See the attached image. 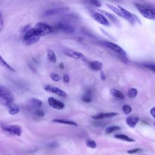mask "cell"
<instances>
[{
	"label": "cell",
	"mask_w": 155,
	"mask_h": 155,
	"mask_svg": "<svg viewBox=\"0 0 155 155\" xmlns=\"http://www.w3.org/2000/svg\"><path fill=\"white\" fill-rule=\"evenodd\" d=\"M138 122H139V117L137 116H128L126 119V122L127 125L131 128H134Z\"/></svg>",
	"instance_id": "ac0fdd59"
},
{
	"label": "cell",
	"mask_w": 155,
	"mask_h": 155,
	"mask_svg": "<svg viewBox=\"0 0 155 155\" xmlns=\"http://www.w3.org/2000/svg\"><path fill=\"white\" fill-rule=\"evenodd\" d=\"M118 113H114V112H110V113H97L95 115L91 116V117L95 120H100L107 117H112L116 115H117Z\"/></svg>",
	"instance_id": "2e32d148"
},
{
	"label": "cell",
	"mask_w": 155,
	"mask_h": 155,
	"mask_svg": "<svg viewBox=\"0 0 155 155\" xmlns=\"http://www.w3.org/2000/svg\"><path fill=\"white\" fill-rule=\"evenodd\" d=\"M41 36L39 34L35 27H31L29 25H26L23 30L22 40L27 45L34 44L39 41Z\"/></svg>",
	"instance_id": "6da1fadb"
},
{
	"label": "cell",
	"mask_w": 155,
	"mask_h": 155,
	"mask_svg": "<svg viewBox=\"0 0 155 155\" xmlns=\"http://www.w3.org/2000/svg\"><path fill=\"white\" fill-rule=\"evenodd\" d=\"M101 78L102 81H105L106 80V75L103 71L101 72Z\"/></svg>",
	"instance_id": "74e56055"
},
{
	"label": "cell",
	"mask_w": 155,
	"mask_h": 155,
	"mask_svg": "<svg viewBox=\"0 0 155 155\" xmlns=\"http://www.w3.org/2000/svg\"><path fill=\"white\" fill-rule=\"evenodd\" d=\"M0 65L11 71H15V70L0 55Z\"/></svg>",
	"instance_id": "d4e9b609"
},
{
	"label": "cell",
	"mask_w": 155,
	"mask_h": 155,
	"mask_svg": "<svg viewBox=\"0 0 155 155\" xmlns=\"http://www.w3.org/2000/svg\"><path fill=\"white\" fill-rule=\"evenodd\" d=\"M106 5L108 7V8H109L110 10H111V11H113L114 13H116L120 17L124 18V15L123 12L121 11V10L118 7H116V6H114V5L109 4H107Z\"/></svg>",
	"instance_id": "ffe728a7"
},
{
	"label": "cell",
	"mask_w": 155,
	"mask_h": 155,
	"mask_svg": "<svg viewBox=\"0 0 155 155\" xmlns=\"http://www.w3.org/2000/svg\"><path fill=\"white\" fill-rule=\"evenodd\" d=\"M117 7L123 12V13L124 15V19L127 20L130 24L133 25L136 23H139V24L141 23L139 18L136 15H135L134 14H133V13L130 12L129 11L127 10L126 9H125L124 8H123L121 6H117Z\"/></svg>",
	"instance_id": "ba28073f"
},
{
	"label": "cell",
	"mask_w": 155,
	"mask_h": 155,
	"mask_svg": "<svg viewBox=\"0 0 155 155\" xmlns=\"http://www.w3.org/2000/svg\"><path fill=\"white\" fill-rule=\"evenodd\" d=\"M34 27L41 36L47 35L53 32L51 26L49 25L46 23H43V22L37 23Z\"/></svg>",
	"instance_id": "52a82bcc"
},
{
	"label": "cell",
	"mask_w": 155,
	"mask_h": 155,
	"mask_svg": "<svg viewBox=\"0 0 155 155\" xmlns=\"http://www.w3.org/2000/svg\"><path fill=\"white\" fill-rule=\"evenodd\" d=\"M53 31L54 30H60L65 33L71 34L74 31V28L70 24L66 22H59L54 27H52Z\"/></svg>",
	"instance_id": "8992f818"
},
{
	"label": "cell",
	"mask_w": 155,
	"mask_h": 155,
	"mask_svg": "<svg viewBox=\"0 0 155 155\" xmlns=\"http://www.w3.org/2000/svg\"><path fill=\"white\" fill-rule=\"evenodd\" d=\"M114 137L117 139H120V140H122L124 141H127V142H135V140L133 138H131L130 137H128V136L125 135V134H115L114 136Z\"/></svg>",
	"instance_id": "603a6c76"
},
{
	"label": "cell",
	"mask_w": 155,
	"mask_h": 155,
	"mask_svg": "<svg viewBox=\"0 0 155 155\" xmlns=\"http://www.w3.org/2000/svg\"><path fill=\"white\" fill-rule=\"evenodd\" d=\"M92 17L96 21H97V22H99L102 25H104L105 26L110 25V22L107 19V18L101 13L93 12L92 13Z\"/></svg>",
	"instance_id": "7c38bea8"
},
{
	"label": "cell",
	"mask_w": 155,
	"mask_h": 155,
	"mask_svg": "<svg viewBox=\"0 0 155 155\" xmlns=\"http://www.w3.org/2000/svg\"><path fill=\"white\" fill-rule=\"evenodd\" d=\"M50 78H51L53 81H55V82H58V81H59L61 80V76H60L58 74H57V73H51L50 74Z\"/></svg>",
	"instance_id": "f1b7e54d"
},
{
	"label": "cell",
	"mask_w": 155,
	"mask_h": 155,
	"mask_svg": "<svg viewBox=\"0 0 155 155\" xmlns=\"http://www.w3.org/2000/svg\"><path fill=\"white\" fill-rule=\"evenodd\" d=\"M13 93L4 86L0 85V104L6 106L8 103L14 101Z\"/></svg>",
	"instance_id": "7a4b0ae2"
},
{
	"label": "cell",
	"mask_w": 155,
	"mask_h": 155,
	"mask_svg": "<svg viewBox=\"0 0 155 155\" xmlns=\"http://www.w3.org/2000/svg\"><path fill=\"white\" fill-rule=\"evenodd\" d=\"M89 67L94 71H99L102 68V63L98 61H93L89 63Z\"/></svg>",
	"instance_id": "d6986e66"
},
{
	"label": "cell",
	"mask_w": 155,
	"mask_h": 155,
	"mask_svg": "<svg viewBox=\"0 0 155 155\" xmlns=\"http://www.w3.org/2000/svg\"><path fill=\"white\" fill-rule=\"evenodd\" d=\"M150 113H151V116H153V117L154 118V117H155V107H153L151 109V110H150Z\"/></svg>",
	"instance_id": "f35d334b"
},
{
	"label": "cell",
	"mask_w": 155,
	"mask_h": 155,
	"mask_svg": "<svg viewBox=\"0 0 155 155\" xmlns=\"http://www.w3.org/2000/svg\"><path fill=\"white\" fill-rule=\"evenodd\" d=\"M91 4H93L94 5L96 6V7H100L101 6V4L99 3V2L97 0H88Z\"/></svg>",
	"instance_id": "d590c367"
},
{
	"label": "cell",
	"mask_w": 155,
	"mask_h": 155,
	"mask_svg": "<svg viewBox=\"0 0 155 155\" xmlns=\"http://www.w3.org/2000/svg\"><path fill=\"white\" fill-rule=\"evenodd\" d=\"M137 93H138V91L136 88H131L128 91V96L130 98L133 99V98H134L137 96Z\"/></svg>",
	"instance_id": "4316f807"
},
{
	"label": "cell",
	"mask_w": 155,
	"mask_h": 155,
	"mask_svg": "<svg viewBox=\"0 0 155 155\" xmlns=\"http://www.w3.org/2000/svg\"><path fill=\"white\" fill-rule=\"evenodd\" d=\"M82 101L86 103H89L92 101V96H91V92L90 90H87L85 93L83 94L82 97Z\"/></svg>",
	"instance_id": "cb8c5ba5"
},
{
	"label": "cell",
	"mask_w": 155,
	"mask_h": 155,
	"mask_svg": "<svg viewBox=\"0 0 155 155\" xmlns=\"http://www.w3.org/2000/svg\"><path fill=\"white\" fill-rule=\"evenodd\" d=\"M1 128L4 131L14 136H20L22 132L21 127L17 125H2Z\"/></svg>",
	"instance_id": "5b68a950"
},
{
	"label": "cell",
	"mask_w": 155,
	"mask_h": 155,
	"mask_svg": "<svg viewBox=\"0 0 155 155\" xmlns=\"http://www.w3.org/2000/svg\"><path fill=\"white\" fill-rule=\"evenodd\" d=\"M143 66L147 68H148L149 70H152L153 71H154L155 70V67L154 64H143Z\"/></svg>",
	"instance_id": "836d02e7"
},
{
	"label": "cell",
	"mask_w": 155,
	"mask_h": 155,
	"mask_svg": "<svg viewBox=\"0 0 155 155\" xmlns=\"http://www.w3.org/2000/svg\"><path fill=\"white\" fill-rule=\"evenodd\" d=\"M34 114L35 115H36L38 117H42L45 115V113L43 110H42L40 108H38V109H36V110L34 111Z\"/></svg>",
	"instance_id": "1f68e13d"
},
{
	"label": "cell",
	"mask_w": 155,
	"mask_h": 155,
	"mask_svg": "<svg viewBox=\"0 0 155 155\" xmlns=\"http://www.w3.org/2000/svg\"><path fill=\"white\" fill-rule=\"evenodd\" d=\"M122 110H123V112L126 114H130L131 111H132V109L131 108V107H130L129 105H123L122 107Z\"/></svg>",
	"instance_id": "4dcf8cb0"
},
{
	"label": "cell",
	"mask_w": 155,
	"mask_h": 155,
	"mask_svg": "<svg viewBox=\"0 0 155 155\" xmlns=\"http://www.w3.org/2000/svg\"><path fill=\"white\" fill-rule=\"evenodd\" d=\"M98 11H99L101 14H102L104 16H107L108 18H109V19H110V20L111 21V22H113L114 24H115L116 25L120 24V22H119V20L117 19V18H116L114 15H113L110 13L108 12H105V11L102 10H99V9Z\"/></svg>",
	"instance_id": "e0dca14e"
},
{
	"label": "cell",
	"mask_w": 155,
	"mask_h": 155,
	"mask_svg": "<svg viewBox=\"0 0 155 155\" xmlns=\"http://www.w3.org/2000/svg\"><path fill=\"white\" fill-rule=\"evenodd\" d=\"M5 107H7L8 113L11 115H15L18 114L20 110L19 106L16 104H15L14 101L8 103Z\"/></svg>",
	"instance_id": "5bb4252c"
},
{
	"label": "cell",
	"mask_w": 155,
	"mask_h": 155,
	"mask_svg": "<svg viewBox=\"0 0 155 155\" xmlns=\"http://www.w3.org/2000/svg\"><path fill=\"white\" fill-rule=\"evenodd\" d=\"M47 58H48V60L51 62L54 63L56 62V54H55L54 52L51 49H48L47 50Z\"/></svg>",
	"instance_id": "484cf974"
},
{
	"label": "cell",
	"mask_w": 155,
	"mask_h": 155,
	"mask_svg": "<svg viewBox=\"0 0 155 155\" xmlns=\"http://www.w3.org/2000/svg\"><path fill=\"white\" fill-rule=\"evenodd\" d=\"M120 130V127L118 126H116V125H113V126H110L108 127L106 130H105V133L107 134H110L112 133L113 132H114L116 131H117Z\"/></svg>",
	"instance_id": "83f0119b"
},
{
	"label": "cell",
	"mask_w": 155,
	"mask_h": 155,
	"mask_svg": "<svg viewBox=\"0 0 155 155\" xmlns=\"http://www.w3.org/2000/svg\"><path fill=\"white\" fill-rule=\"evenodd\" d=\"M64 53L66 56L74 59H81L82 61H85L86 59L85 56L82 53L71 49H65L64 50Z\"/></svg>",
	"instance_id": "30bf717a"
},
{
	"label": "cell",
	"mask_w": 155,
	"mask_h": 155,
	"mask_svg": "<svg viewBox=\"0 0 155 155\" xmlns=\"http://www.w3.org/2000/svg\"><path fill=\"white\" fill-rule=\"evenodd\" d=\"M42 104V102L40 99L38 98H31L27 101V107L30 111H34L36 109L40 108Z\"/></svg>",
	"instance_id": "9c48e42d"
},
{
	"label": "cell",
	"mask_w": 155,
	"mask_h": 155,
	"mask_svg": "<svg viewBox=\"0 0 155 155\" xmlns=\"http://www.w3.org/2000/svg\"><path fill=\"white\" fill-rule=\"evenodd\" d=\"M4 27V21H3V18L1 14V12H0V32L2 30Z\"/></svg>",
	"instance_id": "e575fe53"
},
{
	"label": "cell",
	"mask_w": 155,
	"mask_h": 155,
	"mask_svg": "<svg viewBox=\"0 0 155 155\" xmlns=\"http://www.w3.org/2000/svg\"><path fill=\"white\" fill-rule=\"evenodd\" d=\"M53 122H56V123H59V124H66V125H73V126H78V124L72 120H68L63 119H54L52 120Z\"/></svg>",
	"instance_id": "7402d4cb"
},
{
	"label": "cell",
	"mask_w": 155,
	"mask_h": 155,
	"mask_svg": "<svg viewBox=\"0 0 155 155\" xmlns=\"http://www.w3.org/2000/svg\"><path fill=\"white\" fill-rule=\"evenodd\" d=\"M101 44L108 48V49L113 51L114 53L117 54L118 56H119L120 58H122V59L127 60V54L126 52L123 50L122 47H120L119 45H117L116 44H114L111 42L109 41H101Z\"/></svg>",
	"instance_id": "3957f363"
},
{
	"label": "cell",
	"mask_w": 155,
	"mask_h": 155,
	"mask_svg": "<svg viewBox=\"0 0 155 155\" xmlns=\"http://www.w3.org/2000/svg\"><path fill=\"white\" fill-rule=\"evenodd\" d=\"M44 89L47 91H48L51 93L56 94L59 96H61L62 97H66L67 96V93L64 90H62V89H61L58 87H54V86H52L50 85H47L44 87Z\"/></svg>",
	"instance_id": "8fae6325"
},
{
	"label": "cell",
	"mask_w": 155,
	"mask_h": 155,
	"mask_svg": "<svg viewBox=\"0 0 155 155\" xmlns=\"http://www.w3.org/2000/svg\"><path fill=\"white\" fill-rule=\"evenodd\" d=\"M67 10V8L65 7H61V8H51L47 10L44 14V16H53V15H59L61 14L64 12H65Z\"/></svg>",
	"instance_id": "9a60e30c"
},
{
	"label": "cell",
	"mask_w": 155,
	"mask_h": 155,
	"mask_svg": "<svg viewBox=\"0 0 155 155\" xmlns=\"http://www.w3.org/2000/svg\"><path fill=\"white\" fill-rule=\"evenodd\" d=\"M140 151H141L140 148H133V149H131V150H127V153L128 154H135V153H138V152H139Z\"/></svg>",
	"instance_id": "d6a6232c"
},
{
	"label": "cell",
	"mask_w": 155,
	"mask_h": 155,
	"mask_svg": "<svg viewBox=\"0 0 155 155\" xmlns=\"http://www.w3.org/2000/svg\"><path fill=\"white\" fill-rule=\"evenodd\" d=\"M110 93L111 96H114L116 98L119 99H124V95L123 93L116 88H111L110 90Z\"/></svg>",
	"instance_id": "44dd1931"
},
{
	"label": "cell",
	"mask_w": 155,
	"mask_h": 155,
	"mask_svg": "<svg viewBox=\"0 0 155 155\" xmlns=\"http://www.w3.org/2000/svg\"><path fill=\"white\" fill-rule=\"evenodd\" d=\"M63 81L65 83H68L70 81V77L67 74H64L63 76Z\"/></svg>",
	"instance_id": "8d00e7d4"
},
{
	"label": "cell",
	"mask_w": 155,
	"mask_h": 155,
	"mask_svg": "<svg viewBox=\"0 0 155 155\" xmlns=\"http://www.w3.org/2000/svg\"><path fill=\"white\" fill-rule=\"evenodd\" d=\"M48 103L50 107L56 110H62L65 107V105L63 102L56 99L53 97H48Z\"/></svg>",
	"instance_id": "4fadbf2b"
},
{
	"label": "cell",
	"mask_w": 155,
	"mask_h": 155,
	"mask_svg": "<svg viewBox=\"0 0 155 155\" xmlns=\"http://www.w3.org/2000/svg\"><path fill=\"white\" fill-rule=\"evenodd\" d=\"M60 67H61V68H64V64L61 63V64H60Z\"/></svg>",
	"instance_id": "ab89813d"
},
{
	"label": "cell",
	"mask_w": 155,
	"mask_h": 155,
	"mask_svg": "<svg viewBox=\"0 0 155 155\" xmlns=\"http://www.w3.org/2000/svg\"><path fill=\"white\" fill-rule=\"evenodd\" d=\"M135 6L137 8L139 12L145 18L154 20L155 19V13L153 10L148 8L140 4H135Z\"/></svg>",
	"instance_id": "277c9868"
},
{
	"label": "cell",
	"mask_w": 155,
	"mask_h": 155,
	"mask_svg": "<svg viewBox=\"0 0 155 155\" xmlns=\"http://www.w3.org/2000/svg\"><path fill=\"white\" fill-rule=\"evenodd\" d=\"M86 145L91 148H95L97 146L96 143L94 140H91V139H88L87 142H86Z\"/></svg>",
	"instance_id": "f546056e"
}]
</instances>
